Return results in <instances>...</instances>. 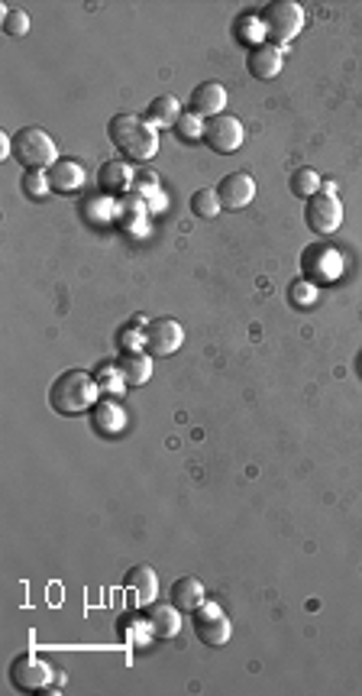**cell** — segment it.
I'll list each match as a JSON object with an SVG mask.
<instances>
[{"label": "cell", "instance_id": "cell-5", "mask_svg": "<svg viewBox=\"0 0 362 696\" xmlns=\"http://www.w3.org/2000/svg\"><path fill=\"white\" fill-rule=\"evenodd\" d=\"M304 221L314 233L320 237H330V233L340 231V223H343V201L336 191H327V188H320L318 195L308 198V205H304Z\"/></svg>", "mask_w": 362, "mask_h": 696}, {"label": "cell", "instance_id": "cell-12", "mask_svg": "<svg viewBox=\"0 0 362 696\" xmlns=\"http://www.w3.org/2000/svg\"><path fill=\"white\" fill-rule=\"evenodd\" d=\"M136 175H140V172L133 169L130 162L110 159V162H104V166H101L98 185H101V191H104V195H110V198L124 195L126 198L133 191V185H136Z\"/></svg>", "mask_w": 362, "mask_h": 696}, {"label": "cell", "instance_id": "cell-15", "mask_svg": "<svg viewBox=\"0 0 362 696\" xmlns=\"http://www.w3.org/2000/svg\"><path fill=\"white\" fill-rule=\"evenodd\" d=\"M246 65H249V75H253V78H259V81H272L275 75L282 72L285 55H282V49H278V45L262 43V45H256V49H249Z\"/></svg>", "mask_w": 362, "mask_h": 696}, {"label": "cell", "instance_id": "cell-29", "mask_svg": "<svg viewBox=\"0 0 362 696\" xmlns=\"http://www.w3.org/2000/svg\"><path fill=\"white\" fill-rule=\"evenodd\" d=\"M288 302H292L294 308H310V304L318 302V286L308 282V279H298V282L288 286Z\"/></svg>", "mask_w": 362, "mask_h": 696}, {"label": "cell", "instance_id": "cell-13", "mask_svg": "<svg viewBox=\"0 0 362 696\" xmlns=\"http://www.w3.org/2000/svg\"><path fill=\"white\" fill-rule=\"evenodd\" d=\"M91 428L98 431V434H104V438H114V434H120V431L126 428L124 405L117 402L114 395H104V399H98V405L91 409Z\"/></svg>", "mask_w": 362, "mask_h": 696}, {"label": "cell", "instance_id": "cell-4", "mask_svg": "<svg viewBox=\"0 0 362 696\" xmlns=\"http://www.w3.org/2000/svg\"><path fill=\"white\" fill-rule=\"evenodd\" d=\"M13 159L23 166L27 172L39 169L49 172L59 162V150H55V140L39 126H23L17 136H13Z\"/></svg>", "mask_w": 362, "mask_h": 696}, {"label": "cell", "instance_id": "cell-33", "mask_svg": "<svg viewBox=\"0 0 362 696\" xmlns=\"http://www.w3.org/2000/svg\"><path fill=\"white\" fill-rule=\"evenodd\" d=\"M359 373H362V357H359Z\"/></svg>", "mask_w": 362, "mask_h": 696}, {"label": "cell", "instance_id": "cell-10", "mask_svg": "<svg viewBox=\"0 0 362 696\" xmlns=\"http://www.w3.org/2000/svg\"><path fill=\"white\" fill-rule=\"evenodd\" d=\"M243 124H239L237 117L230 114H221V117H211V120H204V143L211 146L213 152H221V156H230L243 146Z\"/></svg>", "mask_w": 362, "mask_h": 696}, {"label": "cell", "instance_id": "cell-31", "mask_svg": "<svg viewBox=\"0 0 362 696\" xmlns=\"http://www.w3.org/2000/svg\"><path fill=\"white\" fill-rule=\"evenodd\" d=\"M4 33L10 39H23L29 33V13L23 10H4Z\"/></svg>", "mask_w": 362, "mask_h": 696}, {"label": "cell", "instance_id": "cell-24", "mask_svg": "<svg viewBox=\"0 0 362 696\" xmlns=\"http://www.w3.org/2000/svg\"><path fill=\"white\" fill-rule=\"evenodd\" d=\"M221 195H217V188H197L195 195H191V214L201 217V221H213V217L221 214Z\"/></svg>", "mask_w": 362, "mask_h": 696}, {"label": "cell", "instance_id": "cell-16", "mask_svg": "<svg viewBox=\"0 0 362 696\" xmlns=\"http://www.w3.org/2000/svg\"><path fill=\"white\" fill-rule=\"evenodd\" d=\"M45 175H49V188H55L59 195H71L84 185V166L75 159H59Z\"/></svg>", "mask_w": 362, "mask_h": 696}, {"label": "cell", "instance_id": "cell-11", "mask_svg": "<svg viewBox=\"0 0 362 696\" xmlns=\"http://www.w3.org/2000/svg\"><path fill=\"white\" fill-rule=\"evenodd\" d=\"M217 195H221V205L227 211H239V207H246L253 198H256V182L253 175L246 172H230V175H223L221 185H217Z\"/></svg>", "mask_w": 362, "mask_h": 696}, {"label": "cell", "instance_id": "cell-25", "mask_svg": "<svg viewBox=\"0 0 362 696\" xmlns=\"http://www.w3.org/2000/svg\"><path fill=\"white\" fill-rule=\"evenodd\" d=\"M320 175L314 169H308V166H301V169H294L292 172V179H288V188H292V195H298V198H304L308 201L310 195H318L320 191Z\"/></svg>", "mask_w": 362, "mask_h": 696}, {"label": "cell", "instance_id": "cell-28", "mask_svg": "<svg viewBox=\"0 0 362 696\" xmlns=\"http://www.w3.org/2000/svg\"><path fill=\"white\" fill-rule=\"evenodd\" d=\"M133 195H140L146 205L159 201V195H162L159 175H156V172H149V169H140V175H136V185H133Z\"/></svg>", "mask_w": 362, "mask_h": 696}, {"label": "cell", "instance_id": "cell-2", "mask_svg": "<svg viewBox=\"0 0 362 696\" xmlns=\"http://www.w3.org/2000/svg\"><path fill=\"white\" fill-rule=\"evenodd\" d=\"M101 399V385L98 379L84 369H68L49 385V405H52L59 415H84L98 405Z\"/></svg>", "mask_w": 362, "mask_h": 696}, {"label": "cell", "instance_id": "cell-32", "mask_svg": "<svg viewBox=\"0 0 362 696\" xmlns=\"http://www.w3.org/2000/svg\"><path fill=\"white\" fill-rule=\"evenodd\" d=\"M23 191H27L29 198H45L52 191V188H49V175L39 169L27 172V175H23Z\"/></svg>", "mask_w": 362, "mask_h": 696}, {"label": "cell", "instance_id": "cell-3", "mask_svg": "<svg viewBox=\"0 0 362 696\" xmlns=\"http://www.w3.org/2000/svg\"><path fill=\"white\" fill-rule=\"evenodd\" d=\"M304 7L294 0H272L259 10V23L265 29V39L272 45H288L292 39H298V33L304 29Z\"/></svg>", "mask_w": 362, "mask_h": 696}, {"label": "cell", "instance_id": "cell-30", "mask_svg": "<svg viewBox=\"0 0 362 696\" xmlns=\"http://www.w3.org/2000/svg\"><path fill=\"white\" fill-rule=\"evenodd\" d=\"M237 33L243 36V43H249L253 49H256V45H262L265 29H262V23H259V13H246V17L239 20V23H237Z\"/></svg>", "mask_w": 362, "mask_h": 696}, {"label": "cell", "instance_id": "cell-7", "mask_svg": "<svg viewBox=\"0 0 362 696\" xmlns=\"http://www.w3.org/2000/svg\"><path fill=\"white\" fill-rule=\"evenodd\" d=\"M10 684H13L17 690H23V693L45 690L49 684H52V668H49L39 654L23 651V654L13 658V664H10Z\"/></svg>", "mask_w": 362, "mask_h": 696}, {"label": "cell", "instance_id": "cell-26", "mask_svg": "<svg viewBox=\"0 0 362 696\" xmlns=\"http://www.w3.org/2000/svg\"><path fill=\"white\" fill-rule=\"evenodd\" d=\"M94 379H98V385H101V393L104 395H120L126 389V379H124V373H120V367H114V363H104V367L94 373Z\"/></svg>", "mask_w": 362, "mask_h": 696}, {"label": "cell", "instance_id": "cell-20", "mask_svg": "<svg viewBox=\"0 0 362 696\" xmlns=\"http://www.w3.org/2000/svg\"><path fill=\"white\" fill-rule=\"evenodd\" d=\"M117 367L124 373L126 385H146L152 376V357L149 353H124Z\"/></svg>", "mask_w": 362, "mask_h": 696}, {"label": "cell", "instance_id": "cell-8", "mask_svg": "<svg viewBox=\"0 0 362 696\" xmlns=\"http://www.w3.org/2000/svg\"><path fill=\"white\" fill-rule=\"evenodd\" d=\"M301 269H304L308 282H334L343 272V256H340V250L327 247V243H314L301 256Z\"/></svg>", "mask_w": 362, "mask_h": 696}, {"label": "cell", "instance_id": "cell-9", "mask_svg": "<svg viewBox=\"0 0 362 696\" xmlns=\"http://www.w3.org/2000/svg\"><path fill=\"white\" fill-rule=\"evenodd\" d=\"M185 344V330L175 318H159L142 328V347L149 350L152 357H172L178 347Z\"/></svg>", "mask_w": 362, "mask_h": 696}, {"label": "cell", "instance_id": "cell-1", "mask_svg": "<svg viewBox=\"0 0 362 696\" xmlns=\"http://www.w3.org/2000/svg\"><path fill=\"white\" fill-rule=\"evenodd\" d=\"M107 136H110V143L124 152L126 159L149 162L152 156L159 152V130H156L146 117L117 114L114 120L107 124Z\"/></svg>", "mask_w": 362, "mask_h": 696}, {"label": "cell", "instance_id": "cell-18", "mask_svg": "<svg viewBox=\"0 0 362 696\" xmlns=\"http://www.w3.org/2000/svg\"><path fill=\"white\" fill-rule=\"evenodd\" d=\"M146 622H149V632L156 635V638H175V635L181 632V609L178 606H152L149 616H146Z\"/></svg>", "mask_w": 362, "mask_h": 696}, {"label": "cell", "instance_id": "cell-17", "mask_svg": "<svg viewBox=\"0 0 362 696\" xmlns=\"http://www.w3.org/2000/svg\"><path fill=\"white\" fill-rule=\"evenodd\" d=\"M124 583L136 593V599H140L142 606H149L152 599H156V593H159V577H156V571L146 567V563H136V567L126 573Z\"/></svg>", "mask_w": 362, "mask_h": 696}, {"label": "cell", "instance_id": "cell-27", "mask_svg": "<svg viewBox=\"0 0 362 696\" xmlns=\"http://www.w3.org/2000/svg\"><path fill=\"white\" fill-rule=\"evenodd\" d=\"M175 134L181 143H197V140H204V120L195 114V110H185V114L178 117Z\"/></svg>", "mask_w": 362, "mask_h": 696}, {"label": "cell", "instance_id": "cell-22", "mask_svg": "<svg viewBox=\"0 0 362 696\" xmlns=\"http://www.w3.org/2000/svg\"><path fill=\"white\" fill-rule=\"evenodd\" d=\"M146 214H149V205H146L140 195H126L117 201V221H120V227H126V231H133V223L146 221Z\"/></svg>", "mask_w": 362, "mask_h": 696}, {"label": "cell", "instance_id": "cell-6", "mask_svg": "<svg viewBox=\"0 0 362 696\" xmlns=\"http://www.w3.org/2000/svg\"><path fill=\"white\" fill-rule=\"evenodd\" d=\"M191 616H195V635L207 644V648H221V644L230 642L233 625H230V619H227V612H223L217 603H207V599H204Z\"/></svg>", "mask_w": 362, "mask_h": 696}, {"label": "cell", "instance_id": "cell-21", "mask_svg": "<svg viewBox=\"0 0 362 696\" xmlns=\"http://www.w3.org/2000/svg\"><path fill=\"white\" fill-rule=\"evenodd\" d=\"M178 117H181V104H178V98H172V94H159V98L149 104V110H146V120H149L156 130H162V126H175Z\"/></svg>", "mask_w": 362, "mask_h": 696}, {"label": "cell", "instance_id": "cell-23", "mask_svg": "<svg viewBox=\"0 0 362 696\" xmlns=\"http://www.w3.org/2000/svg\"><path fill=\"white\" fill-rule=\"evenodd\" d=\"M81 214H84V221H91V223L117 221V201L110 195H94L81 205Z\"/></svg>", "mask_w": 362, "mask_h": 696}, {"label": "cell", "instance_id": "cell-14", "mask_svg": "<svg viewBox=\"0 0 362 696\" xmlns=\"http://www.w3.org/2000/svg\"><path fill=\"white\" fill-rule=\"evenodd\" d=\"M227 88L221 81H201L195 91H191V110H195L201 120H211V117H221L227 108Z\"/></svg>", "mask_w": 362, "mask_h": 696}, {"label": "cell", "instance_id": "cell-19", "mask_svg": "<svg viewBox=\"0 0 362 696\" xmlns=\"http://www.w3.org/2000/svg\"><path fill=\"white\" fill-rule=\"evenodd\" d=\"M204 603V583L197 577H178L172 583V606H178L181 612H195Z\"/></svg>", "mask_w": 362, "mask_h": 696}]
</instances>
